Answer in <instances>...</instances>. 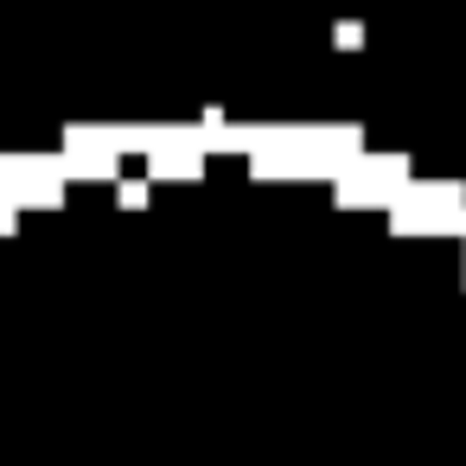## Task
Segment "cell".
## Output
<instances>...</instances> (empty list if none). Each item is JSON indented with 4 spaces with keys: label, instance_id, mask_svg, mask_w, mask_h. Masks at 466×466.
<instances>
[{
    "label": "cell",
    "instance_id": "2",
    "mask_svg": "<svg viewBox=\"0 0 466 466\" xmlns=\"http://www.w3.org/2000/svg\"><path fill=\"white\" fill-rule=\"evenodd\" d=\"M116 198H122L128 211H141V205H147V186H141V179H122V192H116Z\"/></svg>",
    "mask_w": 466,
    "mask_h": 466
},
{
    "label": "cell",
    "instance_id": "1",
    "mask_svg": "<svg viewBox=\"0 0 466 466\" xmlns=\"http://www.w3.org/2000/svg\"><path fill=\"white\" fill-rule=\"evenodd\" d=\"M147 173L154 179H198L205 173V147H167V154L147 160Z\"/></svg>",
    "mask_w": 466,
    "mask_h": 466
},
{
    "label": "cell",
    "instance_id": "3",
    "mask_svg": "<svg viewBox=\"0 0 466 466\" xmlns=\"http://www.w3.org/2000/svg\"><path fill=\"white\" fill-rule=\"evenodd\" d=\"M14 218H20V205H14L7 192H0V237H14Z\"/></svg>",
    "mask_w": 466,
    "mask_h": 466
}]
</instances>
